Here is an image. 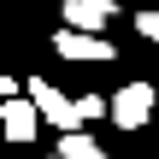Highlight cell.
I'll return each instance as SVG.
<instances>
[{"label": "cell", "mask_w": 159, "mask_h": 159, "mask_svg": "<svg viewBox=\"0 0 159 159\" xmlns=\"http://www.w3.org/2000/svg\"><path fill=\"white\" fill-rule=\"evenodd\" d=\"M153 106H159L153 83H124V89L106 100V112H112V124H118V130H142V124L153 118Z\"/></svg>", "instance_id": "6da1fadb"}, {"label": "cell", "mask_w": 159, "mask_h": 159, "mask_svg": "<svg viewBox=\"0 0 159 159\" xmlns=\"http://www.w3.org/2000/svg\"><path fill=\"white\" fill-rule=\"evenodd\" d=\"M30 106H35V112H41V118H47V124H53L59 136L83 130V118H77V100H71V94H59L53 83H41V77L30 83Z\"/></svg>", "instance_id": "7a4b0ae2"}, {"label": "cell", "mask_w": 159, "mask_h": 159, "mask_svg": "<svg viewBox=\"0 0 159 159\" xmlns=\"http://www.w3.org/2000/svg\"><path fill=\"white\" fill-rule=\"evenodd\" d=\"M35 130H41V112L30 106V94L0 100V136L6 142H35Z\"/></svg>", "instance_id": "3957f363"}, {"label": "cell", "mask_w": 159, "mask_h": 159, "mask_svg": "<svg viewBox=\"0 0 159 159\" xmlns=\"http://www.w3.org/2000/svg\"><path fill=\"white\" fill-rule=\"evenodd\" d=\"M112 18H118V0H65V30L100 35V30H106Z\"/></svg>", "instance_id": "277c9868"}, {"label": "cell", "mask_w": 159, "mask_h": 159, "mask_svg": "<svg viewBox=\"0 0 159 159\" xmlns=\"http://www.w3.org/2000/svg\"><path fill=\"white\" fill-rule=\"evenodd\" d=\"M53 47H59V59H118V47L106 41V35H83V30H59L53 35Z\"/></svg>", "instance_id": "5b68a950"}, {"label": "cell", "mask_w": 159, "mask_h": 159, "mask_svg": "<svg viewBox=\"0 0 159 159\" xmlns=\"http://www.w3.org/2000/svg\"><path fill=\"white\" fill-rule=\"evenodd\" d=\"M59 159H112L94 136H83V130H71V136H59Z\"/></svg>", "instance_id": "8992f818"}, {"label": "cell", "mask_w": 159, "mask_h": 159, "mask_svg": "<svg viewBox=\"0 0 159 159\" xmlns=\"http://www.w3.org/2000/svg\"><path fill=\"white\" fill-rule=\"evenodd\" d=\"M100 112H106L100 94H83V100H77V118H100Z\"/></svg>", "instance_id": "52a82bcc"}, {"label": "cell", "mask_w": 159, "mask_h": 159, "mask_svg": "<svg viewBox=\"0 0 159 159\" xmlns=\"http://www.w3.org/2000/svg\"><path fill=\"white\" fill-rule=\"evenodd\" d=\"M136 30H142L148 41H159V12H136Z\"/></svg>", "instance_id": "ba28073f"}, {"label": "cell", "mask_w": 159, "mask_h": 159, "mask_svg": "<svg viewBox=\"0 0 159 159\" xmlns=\"http://www.w3.org/2000/svg\"><path fill=\"white\" fill-rule=\"evenodd\" d=\"M18 89H24L18 77H0V100H18Z\"/></svg>", "instance_id": "9c48e42d"}, {"label": "cell", "mask_w": 159, "mask_h": 159, "mask_svg": "<svg viewBox=\"0 0 159 159\" xmlns=\"http://www.w3.org/2000/svg\"><path fill=\"white\" fill-rule=\"evenodd\" d=\"M53 159H59V153H53Z\"/></svg>", "instance_id": "30bf717a"}]
</instances>
